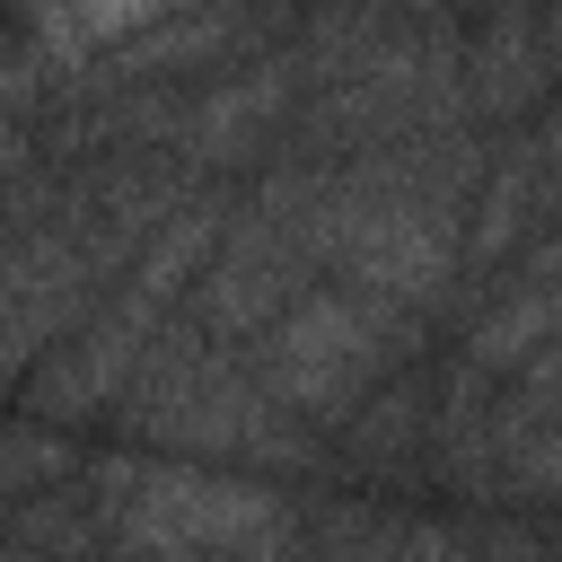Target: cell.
Listing matches in <instances>:
<instances>
[{
  "label": "cell",
  "instance_id": "cell-1",
  "mask_svg": "<svg viewBox=\"0 0 562 562\" xmlns=\"http://www.w3.org/2000/svg\"><path fill=\"white\" fill-rule=\"evenodd\" d=\"M404 342H413V316L369 299V290H307L272 334H263V395L281 413H307V422H351L378 386L404 378Z\"/></svg>",
  "mask_w": 562,
  "mask_h": 562
},
{
  "label": "cell",
  "instance_id": "cell-2",
  "mask_svg": "<svg viewBox=\"0 0 562 562\" xmlns=\"http://www.w3.org/2000/svg\"><path fill=\"white\" fill-rule=\"evenodd\" d=\"M299 272H307L299 237H290L281 220H263V211H237L220 263H211L202 290H193V307H202V325H220V334H272V325L307 299Z\"/></svg>",
  "mask_w": 562,
  "mask_h": 562
},
{
  "label": "cell",
  "instance_id": "cell-3",
  "mask_svg": "<svg viewBox=\"0 0 562 562\" xmlns=\"http://www.w3.org/2000/svg\"><path fill=\"white\" fill-rule=\"evenodd\" d=\"M290 79H299V61L281 53V61H255V70H237V79H220L202 105H184L176 114V140L193 149V158H211V167H228V158H246L272 123H281V105H290Z\"/></svg>",
  "mask_w": 562,
  "mask_h": 562
},
{
  "label": "cell",
  "instance_id": "cell-4",
  "mask_svg": "<svg viewBox=\"0 0 562 562\" xmlns=\"http://www.w3.org/2000/svg\"><path fill=\"white\" fill-rule=\"evenodd\" d=\"M422 430H430V404H422L413 378H395V386H378V395L342 422V457L369 465V474H395V465L422 457Z\"/></svg>",
  "mask_w": 562,
  "mask_h": 562
}]
</instances>
